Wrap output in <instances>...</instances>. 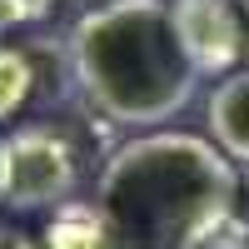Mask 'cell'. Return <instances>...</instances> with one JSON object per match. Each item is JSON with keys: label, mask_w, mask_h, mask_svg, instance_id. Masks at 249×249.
<instances>
[{"label": "cell", "mask_w": 249, "mask_h": 249, "mask_svg": "<svg viewBox=\"0 0 249 249\" xmlns=\"http://www.w3.org/2000/svg\"><path fill=\"white\" fill-rule=\"evenodd\" d=\"M234 160L184 130H144L120 144L95 190L120 249H210L234 224Z\"/></svg>", "instance_id": "obj_1"}, {"label": "cell", "mask_w": 249, "mask_h": 249, "mask_svg": "<svg viewBox=\"0 0 249 249\" xmlns=\"http://www.w3.org/2000/svg\"><path fill=\"white\" fill-rule=\"evenodd\" d=\"M65 55L85 105L120 130H160L204 80L170 0H105L85 10L65 40Z\"/></svg>", "instance_id": "obj_2"}, {"label": "cell", "mask_w": 249, "mask_h": 249, "mask_svg": "<svg viewBox=\"0 0 249 249\" xmlns=\"http://www.w3.org/2000/svg\"><path fill=\"white\" fill-rule=\"evenodd\" d=\"M75 144L50 124H20L5 135V210H55L75 199Z\"/></svg>", "instance_id": "obj_3"}, {"label": "cell", "mask_w": 249, "mask_h": 249, "mask_svg": "<svg viewBox=\"0 0 249 249\" xmlns=\"http://www.w3.org/2000/svg\"><path fill=\"white\" fill-rule=\"evenodd\" d=\"M170 5L199 75H234V65L249 55L239 0H170Z\"/></svg>", "instance_id": "obj_4"}, {"label": "cell", "mask_w": 249, "mask_h": 249, "mask_svg": "<svg viewBox=\"0 0 249 249\" xmlns=\"http://www.w3.org/2000/svg\"><path fill=\"white\" fill-rule=\"evenodd\" d=\"M210 140L230 160L249 164V65L219 80V90L210 95Z\"/></svg>", "instance_id": "obj_5"}, {"label": "cell", "mask_w": 249, "mask_h": 249, "mask_svg": "<svg viewBox=\"0 0 249 249\" xmlns=\"http://www.w3.org/2000/svg\"><path fill=\"white\" fill-rule=\"evenodd\" d=\"M40 249H120L115 230L100 204L90 199H65L50 210V224H45V244Z\"/></svg>", "instance_id": "obj_6"}, {"label": "cell", "mask_w": 249, "mask_h": 249, "mask_svg": "<svg viewBox=\"0 0 249 249\" xmlns=\"http://www.w3.org/2000/svg\"><path fill=\"white\" fill-rule=\"evenodd\" d=\"M35 60H40L35 45H0V120L20 115L35 100V90L45 85Z\"/></svg>", "instance_id": "obj_7"}, {"label": "cell", "mask_w": 249, "mask_h": 249, "mask_svg": "<svg viewBox=\"0 0 249 249\" xmlns=\"http://www.w3.org/2000/svg\"><path fill=\"white\" fill-rule=\"evenodd\" d=\"M0 249H35V244L20 234V230H5V224H0Z\"/></svg>", "instance_id": "obj_8"}, {"label": "cell", "mask_w": 249, "mask_h": 249, "mask_svg": "<svg viewBox=\"0 0 249 249\" xmlns=\"http://www.w3.org/2000/svg\"><path fill=\"white\" fill-rule=\"evenodd\" d=\"M0 204H5V135H0Z\"/></svg>", "instance_id": "obj_9"}, {"label": "cell", "mask_w": 249, "mask_h": 249, "mask_svg": "<svg viewBox=\"0 0 249 249\" xmlns=\"http://www.w3.org/2000/svg\"><path fill=\"white\" fill-rule=\"evenodd\" d=\"M239 10H244V15H249V0H239Z\"/></svg>", "instance_id": "obj_10"}, {"label": "cell", "mask_w": 249, "mask_h": 249, "mask_svg": "<svg viewBox=\"0 0 249 249\" xmlns=\"http://www.w3.org/2000/svg\"><path fill=\"white\" fill-rule=\"evenodd\" d=\"M55 5H60V0H55Z\"/></svg>", "instance_id": "obj_11"}]
</instances>
